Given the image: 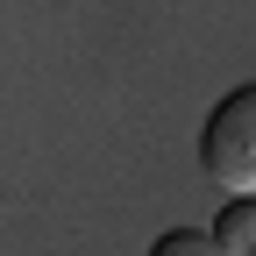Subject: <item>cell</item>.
Here are the masks:
<instances>
[{
    "instance_id": "obj_3",
    "label": "cell",
    "mask_w": 256,
    "mask_h": 256,
    "mask_svg": "<svg viewBox=\"0 0 256 256\" xmlns=\"http://www.w3.org/2000/svg\"><path fill=\"white\" fill-rule=\"evenodd\" d=\"M150 256H220L214 249V235H200V228H164L150 242Z\"/></svg>"
},
{
    "instance_id": "obj_1",
    "label": "cell",
    "mask_w": 256,
    "mask_h": 256,
    "mask_svg": "<svg viewBox=\"0 0 256 256\" xmlns=\"http://www.w3.org/2000/svg\"><path fill=\"white\" fill-rule=\"evenodd\" d=\"M200 171L220 192H249L256 185V86L220 92L206 128H200Z\"/></svg>"
},
{
    "instance_id": "obj_2",
    "label": "cell",
    "mask_w": 256,
    "mask_h": 256,
    "mask_svg": "<svg viewBox=\"0 0 256 256\" xmlns=\"http://www.w3.org/2000/svg\"><path fill=\"white\" fill-rule=\"evenodd\" d=\"M249 242H256V206H249V192H228V206L214 214V249L249 256Z\"/></svg>"
}]
</instances>
